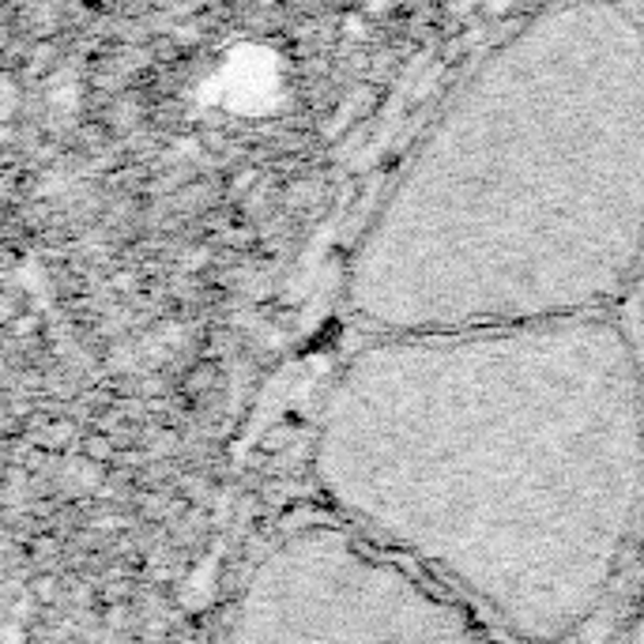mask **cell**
I'll use <instances>...</instances> for the list:
<instances>
[{"mask_svg": "<svg viewBox=\"0 0 644 644\" xmlns=\"http://www.w3.org/2000/svg\"><path fill=\"white\" fill-rule=\"evenodd\" d=\"M644 252V27L610 0L528 20L442 110L358 249L385 332L599 313Z\"/></svg>", "mask_w": 644, "mask_h": 644, "instance_id": "cell-1", "label": "cell"}]
</instances>
